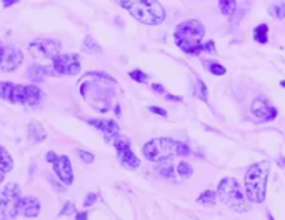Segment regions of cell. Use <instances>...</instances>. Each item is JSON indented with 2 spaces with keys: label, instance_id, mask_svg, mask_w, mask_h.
Returning <instances> with one entry per match:
<instances>
[{
  "label": "cell",
  "instance_id": "obj_1",
  "mask_svg": "<svg viewBox=\"0 0 285 220\" xmlns=\"http://www.w3.org/2000/svg\"><path fill=\"white\" fill-rule=\"evenodd\" d=\"M117 80L105 72H89L78 84V92L89 105L98 112H109L115 109L117 115H120L117 102Z\"/></svg>",
  "mask_w": 285,
  "mask_h": 220
},
{
  "label": "cell",
  "instance_id": "obj_2",
  "mask_svg": "<svg viewBox=\"0 0 285 220\" xmlns=\"http://www.w3.org/2000/svg\"><path fill=\"white\" fill-rule=\"evenodd\" d=\"M272 164L269 160H262L250 165L245 172V195L254 204H262L265 200V190H267V180L270 175Z\"/></svg>",
  "mask_w": 285,
  "mask_h": 220
},
{
  "label": "cell",
  "instance_id": "obj_3",
  "mask_svg": "<svg viewBox=\"0 0 285 220\" xmlns=\"http://www.w3.org/2000/svg\"><path fill=\"white\" fill-rule=\"evenodd\" d=\"M205 37V27L198 22V20H185V22L178 24L174 38L178 49L185 53H192L195 55L198 52L205 50V45L202 44V38Z\"/></svg>",
  "mask_w": 285,
  "mask_h": 220
},
{
  "label": "cell",
  "instance_id": "obj_4",
  "mask_svg": "<svg viewBox=\"0 0 285 220\" xmlns=\"http://www.w3.org/2000/svg\"><path fill=\"white\" fill-rule=\"evenodd\" d=\"M132 17L145 25H158L165 20V9L157 0H115Z\"/></svg>",
  "mask_w": 285,
  "mask_h": 220
},
{
  "label": "cell",
  "instance_id": "obj_5",
  "mask_svg": "<svg viewBox=\"0 0 285 220\" xmlns=\"http://www.w3.org/2000/svg\"><path fill=\"white\" fill-rule=\"evenodd\" d=\"M44 90L37 85H22L14 82H0V98L10 104L38 107L44 102Z\"/></svg>",
  "mask_w": 285,
  "mask_h": 220
},
{
  "label": "cell",
  "instance_id": "obj_6",
  "mask_svg": "<svg viewBox=\"0 0 285 220\" xmlns=\"http://www.w3.org/2000/svg\"><path fill=\"white\" fill-rule=\"evenodd\" d=\"M218 198L229 207V209L235 210V212H245L249 210V202L247 195L243 193L240 184L237 182L234 177H225L220 180L218 184Z\"/></svg>",
  "mask_w": 285,
  "mask_h": 220
},
{
  "label": "cell",
  "instance_id": "obj_7",
  "mask_svg": "<svg viewBox=\"0 0 285 220\" xmlns=\"http://www.w3.org/2000/svg\"><path fill=\"white\" fill-rule=\"evenodd\" d=\"M175 145L177 142L172 138H152L147 144L142 147V152L147 160L150 162H158L162 164L165 160H169L172 155H175Z\"/></svg>",
  "mask_w": 285,
  "mask_h": 220
},
{
  "label": "cell",
  "instance_id": "obj_8",
  "mask_svg": "<svg viewBox=\"0 0 285 220\" xmlns=\"http://www.w3.org/2000/svg\"><path fill=\"white\" fill-rule=\"evenodd\" d=\"M22 198V190L18 184L10 182L0 190V215L4 218L18 217V204Z\"/></svg>",
  "mask_w": 285,
  "mask_h": 220
},
{
  "label": "cell",
  "instance_id": "obj_9",
  "mask_svg": "<svg viewBox=\"0 0 285 220\" xmlns=\"http://www.w3.org/2000/svg\"><path fill=\"white\" fill-rule=\"evenodd\" d=\"M29 52L37 60H54L60 53V42L52 38H38L30 42Z\"/></svg>",
  "mask_w": 285,
  "mask_h": 220
},
{
  "label": "cell",
  "instance_id": "obj_10",
  "mask_svg": "<svg viewBox=\"0 0 285 220\" xmlns=\"http://www.w3.org/2000/svg\"><path fill=\"white\" fill-rule=\"evenodd\" d=\"M47 162L52 164L54 167V172L57 173L58 180L64 184V185H72L74 184V170H72V164H70V158L67 155H57L55 152H47Z\"/></svg>",
  "mask_w": 285,
  "mask_h": 220
},
{
  "label": "cell",
  "instance_id": "obj_11",
  "mask_svg": "<svg viewBox=\"0 0 285 220\" xmlns=\"http://www.w3.org/2000/svg\"><path fill=\"white\" fill-rule=\"evenodd\" d=\"M112 144H114L118 160H120V164L125 167V169H137V167H140V160H138V157L132 152L130 140L127 137L115 135L114 138H112Z\"/></svg>",
  "mask_w": 285,
  "mask_h": 220
},
{
  "label": "cell",
  "instance_id": "obj_12",
  "mask_svg": "<svg viewBox=\"0 0 285 220\" xmlns=\"http://www.w3.org/2000/svg\"><path fill=\"white\" fill-rule=\"evenodd\" d=\"M52 67L57 75H77L80 73V58L77 53H65V55H58L52 60Z\"/></svg>",
  "mask_w": 285,
  "mask_h": 220
},
{
  "label": "cell",
  "instance_id": "obj_13",
  "mask_svg": "<svg viewBox=\"0 0 285 220\" xmlns=\"http://www.w3.org/2000/svg\"><path fill=\"white\" fill-rule=\"evenodd\" d=\"M22 50L17 47L4 45L0 52V72H14L22 65Z\"/></svg>",
  "mask_w": 285,
  "mask_h": 220
},
{
  "label": "cell",
  "instance_id": "obj_14",
  "mask_svg": "<svg viewBox=\"0 0 285 220\" xmlns=\"http://www.w3.org/2000/svg\"><path fill=\"white\" fill-rule=\"evenodd\" d=\"M250 110L254 113V117L257 120H260V122H270V120H274L277 117V109L272 107L263 97L255 98L254 102H252Z\"/></svg>",
  "mask_w": 285,
  "mask_h": 220
},
{
  "label": "cell",
  "instance_id": "obj_15",
  "mask_svg": "<svg viewBox=\"0 0 285 220\" xmlns=\"http://www.w3.org/2000/svg\"><path fill=\"white\" fill-rule=\"evenodd\" d=\"M40 207H42V204L37 197H34V195L22 197L21 204H18V215L34 218L40 213Z\"/></svg>",
  "mask_w": 285,
  "mask_h": 220
},
{
  "label": "cell",
  "instance_id": "obj_16",
  "mask_svg": "<svg viewBox=\"0 0 285 220\" xmlns=\"http://www.w3.org/2000/svg\"><path fill=\"white\" fill-rule=\"evenodd\" d=\"M87 122L89 125L95 127L98 132L105 133L109 138H114L115 135H118V130H120L117 122H114V120H110V118H89Z\"/></svg>",
  "mask_w": 285,
  "mask_h": 220
},
{
  "label": "cell",
  "instance_id": "obj_17",
  "mask_svg": "<svg viewBox=\"0 0 285 220\" xmlns=\"http://www.w3.org/2000/svg\"><path fill=\"white\" fill-rule=\"evenodd\" d=\"M47 75H57L52 65L45 67V65H37L35 64L29 69V78L34 80V82H42L44 77H47Z\"/></svg>",
  "mask_w": 285,
  "mask_h": 220
},
{
  "label": "cell",
  "instance_id": "obj_18",
  "mask_svg": "<svg viewBox=\"0 0 285 220\" xmlns=\"http://www.w3.org/2000/svg\"><path fill=\"white\" fill-rule=\"evenodd\" d=\"M27 133H29V138L34 144H40V142H44L45 138H47V132H45L42 124H38L37 120H32V122L29 124Z\"/></svg>",
  "mask_w": 285,
  "mask_h": 220
},
{
  "label": "cell",
  "instance_id": "obj_19",
  "mask_svg": "<svg viewBox=\"0 0 285 220\" xmlns=\"http://www.w3.org/2000/svg\"><path fill=\"white\" fill-rule=\"evenodd\" d=\"M14 169V158L7 152V149H4L2 145H0V170H4L5 173L10 172Z\"/></svg>",
  "mask_w": 285,
  "mask_h": 220
},
{
  "label": "cell",
  "instance_id": "obj_20",
  "mask_svg": "<svg viewBox=\"0 0 285 220\" xmlns=\"http://www.w3.org/2000/svg\"><path fill=\"white\" fill-rule=\"evenodd\" d=\"M82 50H84L85 53H100V52H102L100 45H98V44L95 42V38L90 37V35H87V37L84 38Z\"/></svg>",
  "mask_w": 285,
  "mask_h": 220
},
{
  "label": "cell",
  "instance_id": "obj_21",
  "mask_svg": "<svg viewBox=\"0 0 285 220\" xmlns=\"http://www.w3.org/2000/svg\"><path fill=\"white\" fill-rule=\"evenodd\" d=\"M175 167L172 165L170 162H165L162 164L160 167H158V173L164 177V178H167V180H172V182H175Z\"/></svg>",
  "mask_w": 285,
  "mask_h": 220
},
{
  "label": "cell",
  "instance_id": "obj_22",
  "mask_svg": "<svg viewBox=\"0 0 285 220\" xmlns=\"http://www.w3.org/2000/svg\"><path fill=\"white\" fill-rule=\"evenodd\" d=\"M269 12H270L272 17H275L278 20L285 18V0H277L275 4H272Z\"/></svg>",
  "mask_w": 285,
  "mask_h": 220
},
{
  "label": "cell",
  "instance_id": "obj_23",
  "mask_svg": "<svg viewBox=\"0 0 285 220\" xmlns=\"http://www.w3.org/2000/svg\"><path fill=\"white\" fill-rule=\"evenodd\" d=\"M218 7H220L222 15H225V17H230L232 13L235 12L237 2H235V0H218Z\"/></svg>",
  "mask_w": 285,
  "mask_h": 220
},
{
  "label": "cell",
  "instance_id": "obj_24",
  "mask_svg": "<svg viewBox=\"0 0 285 220\" xmlns=\"http://www.w3.org/2000/svg\"><path fill=\"white\" fill-rule=\"evenodd\" d=\"M269 27L262 24V25H258L255 27V30H254V38L257 40L258 44H267V40H269Z\"/></svg>",
  "mask_w": 285,
  "mask_h": 220
},
{
  "label": "cell",
  "instance_id": "obj_25",
  "mask_svg": "<svg viewBox=\"0 0 285 220\" xmlns=\"http://www.w3.org/2000/svg\"><path fill=\"white\" fill-rule=\"evenodd\" d=\"M215 200H217V193L214 190H205L198 195L197 202L202 204V205H214Z\"/></svg>",
  "mask_w": 285,
  "mask_h": 220
},
{
  "label": "cell",
  "instance_id": "obj_26",
  "mask_svg": "<svg viewBox=\"0 0 285 220\" xmlns=\"http://www.w3.org/2000/svg\"><path fill=\"white\" fill-rule=\"evenodd\" d=\"M175 170L178 173V177L184 178V180L192 177V173H194V169H192V165H189L187 162H180V164L175 167Z\"/></svg>",
  "mask_w": 285,
  "mask_h": 220
},
{
  "label": "cell",
  "instance_id": "obj_27",
  "mask_svg": "<svg viewBox=\"0 0 285 220\" xmlns=\"http://www.w3.org/2000/svg\"><path fill=\"white\" fill-rule=\"evenodd\" d=\"M129 75L132 80H135V82H138V84H145L149 80V75L147 73H144L142 70H132Z\"/></svg>",
  "mask_w": 285,
  "mask_h": 220
},
{
  "label": "cell",
  "instance_id": "obj_28",
  "mask_svg": "<svg viewBox=\"0 0 285 220\" xmlns=\"http://www.w3.org/2000/svg\"><path fill=\"white\" fill-rule=\"evenodd\" d=\"M175 155H180V157H187L190 155V147L184 142H177L175 145Z\"/></svg>",
  "mask_w": 285,
  "mask_h": 220
},
{
  "label": "cell",
  "instance_id": "obj_29",
  "mask_svg": "<svg viewBox=\"0 0 285 220\" xmlns=\"http://www.w3.org/2000/svg\"><path fill=\"white\" fill-rule=\"evenodd\" d=\"M75 212V207H74V204H72V202H67V204H65L64 205V209L60 210V213H58V217H69V215H72V213H74Z\"/></svg>",
  "mask_w": 285,
  "mask_h": 220
},
{
  "label": "cell",
  "instance_id": "obj_30",
  "mask_svg": "<svg viewBox=\"0 0 285 220\" xmlns=\"http://www.w3.org/2000/svg\"><path fill=\"white\" fill-rule=\"evenodd\" d=\"M209 70L210 73H214V75H223L225 73V67L220 64H210L209 65Z\"/></svg>",
  "mask_w": 285,
  "mask_h": 220
},
{
  "label": "cell",
  "instance_id": "obj_31",
  "mask_svg": "<svg viewBox=\"0 0 285 220\" xmlns=\"http://www.w3.org/2000/svg\"><path fill=\"white\" fill-rule=\"evenodd\" d=\"M78 157H80L85 164H92V162L95 160L94 153H90V152H87V150H78Z\"/></svg>",
  "mask_w": 285,
  "mask_h": 220
},
{
  "label": "cell",
  "instance_id": "obj_32",
  "mask_svg": "<svg viewBox=\"0 0 285 220\" xmlns=\"http://www.w3.org/2000/svg\"><path fill=\"white\" fill-rule=\"evenodd\" d=\"M95 200H97V193H95V192L89 193L87 198H85V202H84V207H90V205H94V204H95Z\"/></svg>",
  "mask_w": 285,
  "mask_h": 220
},
{
  "label": "cell",
  "instance_id": "obj_33",
  "mask_svg": "<svg viewBox=\"0 0 285 220\" xmlns=\"http://www.w3.org/2000/svg\"><path fill=\"white\" fill-rule=\"evenodd\" d=\"M152 90H154L155 93H160V95H165V93H167L160 84H152Z\"/></svg>",
  "mask_w": 285,
  "mask_h": 220
},
{
  "label": "cell",
  "instance_id": "obj_34",
  "mask_svg": "<svg viewBox=\"0 0 285 220\" xmlns=\"http://www.w3.org/2000/svg\"><path fill=\"white\" fill-rule=\"evenodd\" d=\"M149 110L157 113V115H160V117H167V112H165L164 109H158V107H149Z\"/></svg>",
  "mask_w": 285,
  "mask_h": 220
},
{
  "label": "cell",
  "instance_id": "obj_35",
  "mask_svg": "<svg viewBox=\"0 0 285 220\" xmlns=\"http://www.w3.org/2000/svg\"><path fill=\"white\" fill-rule=\"evenodd\" d=\"M198 87H200V97L207 100V89H205V85L202 80H198Z\"/></svg>",
  "mask_w": 285,
  "mask_h": 220
},
{
  "label": "cell",
  "instance_id": "obj_36",
  "mask_svg": "<svg viewBox=\"0 0 285 220\" xmlns=\"http://www.w3.org/2000/svg\"><path fill=\"white\" fill-rule=\"evenodd\" d=\"M18 2H21V0H2V5L7 9V7H12V5H15Z\"/></svg>",
  "mask_w": 285,
  "mask_h": 220
},
{
  "label": "cell",
  "instance_id": "obj_37",
  "mask_svg": "<svg viewBox=\"0 0 285 220\" xmlns=\"http://www.w3.org/2000/svg\"><path fill=\"white\" fill-rule=\"evenodd\" d=\"M87 217H89V213H87V212H77V213H75V218H77V220H80V218H87Z\"/></svg>",
  "mask_w": 285,
  "mask_h": 220
},
{
  "label": "cell",
  "instance_id": "obj_38",
  "mask_svg": "<svg viewBox=\"0 0 285 220\" xmlns=\"http://www.w3.org/2000/svg\"><path fill=\"white\" fill-rule=\"evenodd\" d=\"M165 97H167L169 100H172V102H178V100H182L180 97H174V95H170V93H165Z\"/></svg>",
  "mask_w": 285,
  "mask_h": 220
},
{
  "label": "cell",
  "instance_id": "obj_39",
  "mask_svg": "<svg viewBox=\"0 0 285 220\" xmlns=\"http://www.w3.org/2000/svg\"><path fill=\"white\" fill-rule=\"evenodd\" d=\"M4 175H5V172H4V170H0V184L4 182Z\"/></svg>",
  "mask_w": 285,
  "mask_h": 220
},
{
  "label": "cell",
  "instance_id": "obj_40",
  "mask_svg": "<svg viewBox=\"0 0 285 220\" xmlns=\"http://www.w3.org/2000/svg\"><path fill=\"white\" fill-rule=\"evenodd\" d=\"M280 164H282V165H285V158H280Z\"/></svg>",
  "mask_w": 285,
  "mask_h": 220
},
{
  "label": "cell",
  "instance_id": "obj_41",
  "mask_svg": "<svg viewBox=\"0 0 285 220\" xmlns=\"http://www.w3.org/2000/svg\"><path fill=\"white\" fill-rule=\"evenodd\" d=\"M280 85H282V87H283V89H285V80H283V82H282Z\"/></svg>",
  "mask_w": 285,
  "mask_h": 220
},
{
  "label": "cell",
  "instance_id": "obj_42",
  "mask_svg": "<svg viewBox=\"0 0 285 220\" xmlns=\"http://www.w3.org/2000/svg\"><path fill=\"white\" fill-rule=\"evenodd\" d=\"M2 47H4V45H2V44H0V52H2Z\"/></svg>",
  "mask_w": 285,
  "mask_h": 220
}]
</instances>
